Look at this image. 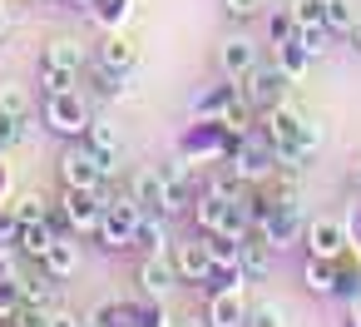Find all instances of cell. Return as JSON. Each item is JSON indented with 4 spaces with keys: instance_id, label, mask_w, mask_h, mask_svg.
I'll return each instance as SVG.
<instances>
[{
    "instance_id": "obj_1",
    "label": "cell",
    "mask_w": 361,
    "mask_h": 327,
    "mask_svg": "<svg viewBox=\"0 0 361 327\" xmlns=\"http://www.w3.org/2000/svg\"><path fill=\"white\" fill-rule=\"evenodd\" d=\"M139 223H144V203H139L134 194H129V198H104V213H99L94 238H99L109 253H119V248H134Z\"/></svg>"
},
{
    "instance_id": "obj_2",
    "label": "cell",
    "mask_w": 361,
    "mask_h": 327,
    "mask_svg": "<svg viewBox=\"0 0 361 327\" xmlns=\"http://www.w3.org/2000/svg\"><path fill=\"white\" fill-rule=\"evenodd\" d=\"M90 105H85V95L80 90H65V95H45V124L55 129V134H65V139H85V129H90Z\"/></svg>"
},
{
    "instance_id": "obj_3",
    "label": "cell",
    "mask_w": 361,
    "mask_h": 327,
    "mask_svg": "<svg viewBox=\"0 0 361 327\" xmlns=\"http://www.w3.org/2000/svg\"><path fill=\"white\" fill-rule=\"evenodd\" d=\"M60 179H65V189H94V194H104L109 169H104V159L80 139L75 149H65V159H60ZM104 198H109V194H104Z\"/></svg>"
},
{
    "instance_id": "obj_4",
    "label": "cell",
    "mask_w": 361,
    "mask_h": 327,
    "mask_svg": "<svg viewBox=\"0 0 361 327\" xmlns=\"http://www.w3.org/2000/svg\"><path fill=\"white\" fill-rule=\"evenodd\" d=\"M287 70L282 65H257L252 75H243V100L257 109V114H267V109H277L282 100H287Z\"/></svg>"
},
{
    "instance_id": "obj_5",
    "label": "cell",
    "mask_w": 361,
    "mask_h": 327,
    "mask_svg": "<svg viewBox=\"0 0 361 327\" xmlns=\"http://www.w3.org/2000/svg\"><path fill=\"white\" fill-rule=\"evenodd\" d=\"M60 208H65V223H70V233L80 238V233H94V228H99L104 194H94V189H65Z\"/></svg>"
},
{
    "instance_id": "obj_6",
    "label": "cell",
    "mask_w": 361,
    "mask_h": 327,
    "mask_svg": "<svg viewBox=\"0 0 361 327\" xmlns=\"http://www.w3.org/2000/svg\"><path fill=\"white\" fill-rule=\"evenodd\" d=\"M208 327H247V302H243V273L228 283V287H218L213 297H208Z\"/></svg>"
},
{
    "instance_id": "obj_7",
    "label": "cell",
    "mask_w": 361,
    "mask_h": 327,
    "mask_svg": "<svg viewBox=\"0 0 361 327\" xmlns=\"http://www.w3.org/2000/svg\"><path fill=\"white\" fill-rule=\"evenodd\" d=\"M134 198L144 203V213H183V203L173 198V189H169V179L159 174V169H144V174H134Z\"/></svg>"
},
{
    "instance_id": "obj_8",
    "label": "cell",
    "mask_w": 361,
    "mask_h": 327,
    "mask_svg": "<svg viewBox=\"0 0 361 327\" xmlns=\"http://www.w3.org/2000/svg\"><path fill=\"white\" fill-rule=\"evenodd\" d=\"M302 248H307V258H341V253H346V223H336V218H312L307 233H302Z\"/></svg>"
},
{
    "instance_id": "obj_9",
    "label": "cell",
    "mask_w": 361,
    "mask_h": 327,
    "mask_svg": "<svg viewBox=\"0 0 361 327\" xmlns=\"http://www.w3.org/2000/svg\"><path fill=\"white\" fill-rule=\"evenodd\" d=\"M173 268H178V283H208V278H218V263L208 253V238L178 243L173 248Z\"/></svg>"
},
{
    "instance_id": "obj_10",
    "label": "cell",
    "mask_w": 361,
    "mask_h": 327,
    "mask_svg": "<svg viewBox=\"0 0 361 327\" xmlns=\"http://www.w3.org/2000/svg\"><path fill=\"white\" fill-rule=\"evenodd\" d=\"M262 65V55H257V40H247V35H238V40H223V50H218V70L228 75V80H243V75H252Z\"/></svg>"
},
{
    "instance_id": "obj_11",
    "label": "cell",
    "mask_w": 361,
    "mask_h": 327,
    "mask_svg": "<svg viewBox=\"0 0 361 327\" xmlns=\"http://www.w3.org/2000/svg\"><path fill=\"white\" fill-rule=\"evenodd\" d=\"M173 283H178L173 258H169V253H144V263H139V287H144V297H154V302H159Z\"/></svg>"
},
{
    "instance_id": "obj_12",
    "label": "cell",
    "mask_w": 361,
    "mask_h": 327,
    "mask_svg": "<svg viewBox=\"0 0 361 327\" xmlns=\"http://www.w3.org/2000/svg\"><path fill=\"white\" fill-rule=\"evenodd\" d=\"M159 174L169 179V189H173V198L188 208L193 203V194H198V169L188 164V154H169L164 164H159Z\"/></svg>"
},
{
    "instance_id": "obj_13",
    "label": "cell",
    "mask_w": 361,
    "mask_h": 327,
    "mask_svg": "<svg viewBox=\"0 0 361 327\" xmlns=\"http://www.w3.org/2000/svg\"><path fill=\"white\" fill-rule=\"evenodd\" d=\"M302 124H307V119H302L287 100H282L277 109H267V114H262V134H267V144H297Z\"/></svg>"
},
{
    "instance_id": "obj_14",
    "label": "cell",
    "mask_w": 361,
    "mask_h": 327,
    "mask_svg": "<svg viewBox=\"0 0 361 327\" xmlns=\"http://www.w3.org/2000/svg\"><path fill=\"white\" fill-rule=\"evenodd\" d=\"M238 100H243V95H238V80L223 75V85H213V90H203V95L193 100V114H198V119H223Z\"/></svg>"
},
{
    "instance_id": "obj_15",
    "label": "cell",
    "mask_w": 361,
    "mask_h": 327,
    "mask_svg": "<svg viewBox=\"0 0 361 327\" xmlns=\"http://www.w3.org/2000/svg\"><path fill=\"white\" fill-rule=\"evenodd\" d=\"M40 268L60 283V278H70L75 268H80V243H75V233H60L50 248H45V258H40Z\"/></svg>"
},
{
    "instance_id": "obj_16",
    "label": "cell",
    "mask_w": 361,
    "mask_h": 327,
    "mask_svg": "<svg viewBox=\"0 0 361 327\" xmlns=\"http://www.w3.org/2000/svg\"><path fill=\"white\" fill-rule=\"evenodd\" d=\"M134 60H139V50H134V40H129L124 30L104 35V45H99V65H104V70H114V75H129V70H134Z\"/></svg>"
},
{
    "instance_id": "obj_17",
    "label": "cell",
    "mask_w": 361,
    "mask_h": 327,
    "mask_svg": "<svg viewBox=\"0 0 361 327\" xmlns=\"http://www.w3.org/2000/svg\"><path fill=\"white\" fill-rule=\"evenodd\" d=\"M85 144H90V149L104 159V169L114 174V159H119V124H109V119H90Z\"/></svg>"
},
{
    "instance_id": "obj_18",
    "label": "cell",
    "mask_w": 361,
    "mask_h": 327,
    "mask_svg": "<svg viewBox=\"0 0 361 327\" xmlns=\"http://www.w3.org/2000/svg\"><path fill=\"white\" fill-rule=\"evenodd\" d=\"M272 243L257 233V238H243V258H238V268H243V278H267L272 273Z\"/></svg>"
},
{
    "instance_id": "obj_19",
    "label": "cell",
    "mask_w": 361,
    "mask_h": 327,
    "mask_svg": "<svg viewBox=\"0 0 361 327\" xmlns=\"http://www.w3.org/2000/svg\"><path fill=\"white\" fill-rule=\"evenodd\" d=\"M302 287L317 292V297H331V292H336V258H307Z\"/></svg>"
},
{
    "instance_id": "obj_20",
    "label": "cell",
    "mask_w": 361,
    "mask_h": 327,
    "mask_svg": "<svg viewBox=\"0 0 361 327\" xmlns=\"http://www.w3.org/2000/svg\"><path fill=\"white\" fill-rule=\"evenodd\" d=\"M60 238V228L50 223V218H40V223H20V253H30V258H45V248Z\"/></svg>"
},
{
    "instance_id": "obj_21",
    "label": "cell",
    "mask_w": 361,
    "mask_h": 327,
    "mask_svg": "<svg viewBox=\"0 0 361 327\" xmlns=\"http://www.w3.org/2000/svg\"><path fill=\"white\" fill-rule=\"evenodd\" d=\"M20 307L50 312V307H55V278H50V273H40V278H20Z\"/></svg>"
},
{
    "instance_id": "obj_22",
    "label": "cell",
    "mask_w": 361,
    "mask_h": 327,
    "mask_svg": "<svg viewBox=\"0 0 361 327\" xmlns=\"http://www.w3.org/2000/svg\"><path fill=\"white\" fill-rule=\"evenodd\" d=\"M45 60L50 65H65V70H85V45L75 35H60V40L45 45Z\"/></svg>"
},
{
    "instance_id": "obj_23",
    "label": "cell",
    "mask_w": 361,
    "mask_h": 327,
    "mask_svg": "<svg viewBox=\"0 0 361 327\" xmlns=\"http://www.w3.org/2000/svg\"><path fill=\"white\" fill-rule=\"evenodd\" d=\"M134 248H144V253H164V248H169L164 213H144V223H139V233H134Z\"/></svg>"
},
{
    "instance_id": "obj_24",
    "label": "cell",
    "mask_w": 361,
    "mask_h": 327,
    "mask_svg": "<svg viewBox=\"0 0 361 327\" xmlns=\"http://www.w3.org/2000/svg\"><path fill=\"white\" fill-rule=\"evenodd\" d=\"M0 114L11 119H30V90L16 80H0Z\"/></svg>"
},
{
    "instance_id": "obj_25",
    "label": "cell",
    "mask_w": 361,
    "mask_h": 327,
    "mask_svg": "<svg viewBox=\"0 0 361 327\" xmlns=\"http://www.w3.org/2000/svg\"><path fill=\"white\" fill-rule=\"evenodd\" d=\"M322 20L331 35H351L356 30V11H351V0H322Z\"/></svg>"
},
{
    "instance_id": "obj_26",
    "label": "cell",
    "mask_w": 361,
    "mask_h": 327,
    "mask_svg": "<svg viewBox=\"0 0 361 327\" xmlns=\"http://www.w3.org/2000/svg\"><path fill=\"white\" fill-rule=\"evenodd\" d=\"M75 85H80V70H65V65L40 60V90H45V95H65V90H75Z\"/></svg>"
},
{
    "instance_id": "obj_27",
    "label": "cell",
    "mask_w": 361,
    "mask_h": 327,
    "mask_svg": "<svg viewBox=\"0 0 361 327\" xmlns=\"http://www.w3.org/2000/svg\"><path fill=\"white\" fill-rule=\"evenodd\" d=\"M277 65H282V70H287V80L297 85V80L307 75V65H312V55H307V50H302V45L292 40V45H277Z\"/></svg>"
},
{
    "instance_id": "obj_28",
    "label": "cell",
    "mask_w": 361,
    "mask_h": 327,
    "mask_svg": "<svg viewBox=\"0 0 361 327\" xmlns=\"http://www.w3.org/2000/svg\"><path fill=\"white\" fill-rule=\"evenodd\" d=\"M326 40H331L326 20H322V25H297V45H302L312 60H322V55H326Z\"/></svg>"
},
{
    "instance_id": "obj_29",
    "label": "cell",
    "mask_w": 361,
    "mask_h": 327,
    "mask_svg": "<svg viewBox=\"0 0 361 327\" xmlns=\"http://www.w3.org/2000/svg\"><path fill=\"white\" fill-rule=\"evenodd\" d=\"M134 16V0H99V25L114 35V30H124V20Z\"/></svg>"
},
{
    "instance_id": "obj_30",
    "label": "cell",
    "mask_w": 361,
    "mask_h": 327,
    "mask_svg": "<svg viewBox=\"0 0 361 327\" xmlns=\"http://www.w3.org/2000/svg\"><path fill=\"white\" fill-rule=\"evenodd\" d=\"M267 35H272V45H292L297 40V16L292 11H272L267 16Z\"/></svg>"
},
{
    "instance_id": "obj_31",
    "label": "cell",
    "mask_w": 361,
    "mask_h": 327,
    "mask_svg": "<svg viewBox=\"0 0 361 327\" xmlns=\"http://www.w3.org/2000/svg\"><path fill=\"white\" fill-rule=\"evenodd\" d=\"M11 213H16V218H20V223H40V218H50V203H45V198H40V194H20V198H16V208H11Z\"/></svg>"
},
{
    "instance_id": "obj_32",
    "label": "cell",
    "mask_w": 361,
    "mask_h": 327,
    "mask_svg": "<svg viewBox=\"0 0 361 327\" xmlns=\"http://www.w3.org/2000/svg\"><path fill=\"white\" fill-rule=\"evenodd\" d=\"M247 327H282V307L277 302H257L247 312Z\"/></svg>"
},
{
    "instance_id": "obj_33",
    "label": "cell",
    "mask_w": 361,
    "mask_h": 327,
    "mask_svg": "<svg viewBox=\"0 0 361 327\" xmlns=\"http://www.w3.org/2000/svg\"><path fill=\"white\" fill-rule=\"evenodd\" d=\"M287 11L297 16V25H322V0H292Z\"/></svg>"
},
{
    "instance_id": "obj_34",
    "label": "cell",
    "mask_w": 361,
    "mask_h": 327,
    "mask_svg": "<svg viewBox=\"0 0 361 327\" xmlns=\"http://www.w3.org/2000/svg\"><path fill=\"white\" fill-rule=\"evenodd\" d=\"M262 6H267V0H223V11L233 20H252V16H262Z\"/></svg>"
},
{
    "instance_id": "obj_35",
    "label": "cell",
    "mask_w": 361,
    "mask_h": 327,
    "mask_svg": "<svg viewBox=\"0 0 361 327\" xmlns=\"http://www.w3.org/2000/svg\"><path fill=\"white\" fill-rule=\"evenodd\" d=\"M16 238H20V218L11 208H0V248H11Z\"/></svg>"
},
{
    "instance_id": "obj_36",
    "label": "cell",
    "mask_w": 361,
    "mask_h": 327,
    "mask_svg": "<svg viewBox=\"0 0 361 327\" xmlns=\"http://www.w3.org/2000/svg\"><path fill=\"white\" fill-rule=\"evenodd\" d=\"M45 327H80V317L65 312V307H50V312H45Z\"/></svg>"
},
{
    "instance_id": "obj_37",
    "label": "cell",
    "mask_w": 361,
    "mask_h": 327,
    "mask_svg": "<svg viewBox=\"0 0 361 327\" xmlns=\"http://www.w3.org/2000/svg\"><path fill=\"white\" fill-rule=\"evenodd\" d=\"M6 35H11V11L0 6V40H6Z\"/></svg>"
},
{
    "instance_id": "obj_38",
    "label": "cell",
    "mask_w": 361,
    "mask_h": 327,
    "mask_svg": "<svg viewBox=\"0 0 361 327\" xmlns=\"http://www.w3.org/2000/svg\"><path fill=\"white\" fill-rule=\"evenodd\" d=\"M11 273V258H6V248H0V278H6Z\"/></svg>"
},
{
    "instance_id": "obj_39",
    "label": "cell",
    "mask_w": 361,
    "mask_h": 327,
    "mask_svg": "<svg viewBox=\"0 0 361 327\" xmlns=\"http://www.w3.org/2000/svg\"><path fill=\"white\" fill-rule=\"evenodd\" d=\"M183 327H208V317H188V322H183Z\"/></svg>"
},
{
    "instance_id": "obj_40",
    "label": "cell",
    "mask_w": 361,
    "mask_h": 327,
    "mask_svg": "<svg viewBox=\"0 0 361 327\" xmlns=\"http://www.w3.org/2000/svg\"><path fill=\"white\" fill-rule=\"evenodd\" d=\"M351 40H356V50H361V20H356V30H351Z\"/></svg>"
},
{
    "instance_id": "obj_41",
    "label": "cell",
    "mask_w": 361,
    "mask_h": 327,
    "mask_svg": "<svg viewBox=\"0 0 361 327\" xmlns=\"http://www.w3.org/2000/svg\"><path fill=\"white\" fill-rule=\"evenodd\" d=\"M80 327H99V322H94V317H85V322H80Z\"/></svg>"
},
{
    "instance_id": "obj_42",
    "label": "cell",
    "mask_w": 361,
    "mask_h": 327,
    "mask_svg": "<svg viewBox=\"0 0 361 327\" xmlns=\"http://www.w3.org/2000/svg\"><path fill=\"white\" fill-rule=\"evenodd\" d=\"M356 189H361V164H356Z\"/></svg>"
},
{
    "instance_id": "obj_43",
    "label": "cell",
    "mask_w": 361,
    "mask_h": 327,
    "mask_svg": "<svg viewBox=\"0 0 361 327\" xmlns=\"http://www.w3.org/2000/svg\"><path fill=\"white\" fill-rule=\"evenodd\" d=\"M94 6H99V0H94Z\"/></svg>"
}]
</instances>
